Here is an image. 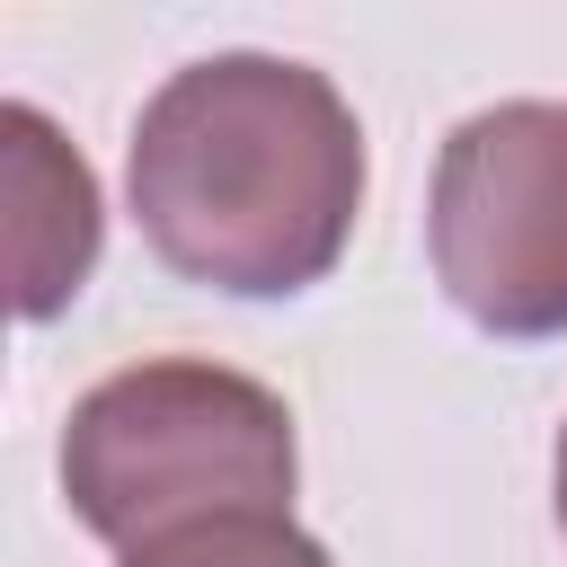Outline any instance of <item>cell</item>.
<instances>
[{"label":"cell","mask_w":567,"mask_h":567,"mask_svg":"<svg viewBox=\"0 0 567 567\" xmlns=\"http://www.w3.org/2000/svg\"><path fill=\"white\" fill-rule=\"evenodd\" d=\"M151 257L230 301L310 292L363 213V124L292 53H204L151 89L124 159Z\"/></svg>","instance_id":"1"},{"label":"cell","mask_w":567,"mask_h":567,"mask_svg":"<svg viewBox=\"0 0 567 567\" xmlns=\"http://www.w3.org/2000/svg\"><path fill=\"white\" fill-rule=\"evenodd\" d=\"M292 408L204 354L124 363L62 416V496L115 558L186 523L292 514Z\"/></svg>","instance_id":"2"},{"label":"cell","mask_w":567,"mask_h":567,"mask_svg":"<svg viewBox=\"0 0 567 567\" xmlns=\"http://www.w3.org/2000/svg\"><path fill=\"white\" fill-rule=\"evenodd\" d=\"M425 248L452 310L487 337H567V106L505 97L443 133Z\"/></svg>","instance_id":"3"},{"label":"cell","mask_w":567,"mask_h":567,"mask_svg":"<svg viewBox=\"0 0 567 567\" xmlns=\"http://www.w3.org/2000/svg\"><path fill=\"white\" fill-rule=\"evenodd\" d=\"M0 142H9V266H18V319H53L80 301L106 213H97V177L89 159L53 133L44 106L9 97L0 106Z\"/></svg>","instance_id":"4"},{"label":"cell","mask_w":567,"mask_h":567,"mask_svg":"<svg viewBox=\"0 0 567 567\" xmlns=\"http://www.w3.org/2000/svg\"><path fill=\"white\" fill-rule=\"evenodd\" d=\"M115 567H337V558L292 514H221V523H186L168 540H142Z\"/></svg>","instance_id":"5"},{"label":"cell","mask_w":567,"mask_h":567,"mask_svg":"<svg viewBox=\"0 0 567 567\" xmlns=\"http://www.w3.org/2000/svg\"><path fill=\"white\" fill-rule=\"evenodd\" d=\"M549 487H558V532H567V425H558V461H549Z\"/></svg>","instance_id":"6"}]
</instances>
